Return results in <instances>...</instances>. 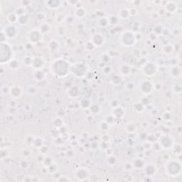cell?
<instances>
[{"mask_svg": "<svg viewBox=\"0 0 182 182\" xmlns=\"http://www.w3.org/2000/svg\"><path fill=\"white\" fill-rule=\"evenodd\" d=\"M126 129L128 132L132 133V132H134L136 130V126H135L133 123H129L127 125Z\"/></svg>", "mask_w": 182, "mask_h": 182, "instance_id": "45", "label": "cell"}, {"mask_svg": "<svg viewBox=\"0 0 182 182\" xmlns=\"http://www.w3.org/2000/svg\"><path fill=\"white\" fill-rule=\"evenodd\" d=\"M87 14L86 9L85 8H83V7H79L76 8V9L75 10V16L78 18H83Z\"/></svg>", "mask_w": 182, "mask_h": 182, "instance_id": "25", "label": "cell"}, {"mask_svg": "<svg viewBox=\"0 0 182 182\" xmlns=\"http://www.w3.org/2000/svg\"><path fill=\"white\" fill-rule=\"evenodd\" d=\"M158 142L160 145V146L162 147V148L164 149H171L173 145H174L173 142V139L171 137V136L168 135H162L159 138Z\"/></svg>", "mask_w": 182, "mask_h": 182, "instance_id": "6", "label": "cell"}, {"mask_svg": "<svg viewBox=\"0 0 182 182\" xmlns=\"http://www.w3.org/2000/svg\"><path fill=\"white\" fill-rule=\"evenodd\" d=\"M18 18H19V16L16 14L15 12H12V13H9V14L7 16V19L8 22L11 24H13L17 23L18 22Z\"/></svg>", "mask_w": 182, "mask_h": 182, "instance_id": "26", "label": "cell"}, {"mask_svg": "<svg viewBox=\"0 0 182 182\" xmlns=\"http://www.w3.org/2000/svg\"><path fill=\"white\" fill-rule=\"evenodd\" d=\"M2 31L8 39H14L17 36L18 33H19L17 27L13 24L7 25L2 29Z\"/></svg>", "mask_w": 182, "mask_h": 182, "instance_id": "10", "label": "cell"}, {"mask_svg": "<svg viewBox=\"0 0 182 182\" xmlns=\"http://www.w3.org/2000/svg\"><path fill=\"white\" fill-rule=\"evenodd\" d=\"M122 77L121 75L119 74H115L112 75L111 77V82L112 84L114 85H119L122 83Z\"/></svg>", "mask_w": 182, "mask_h": 182, "instance_id": "31", "label": "cell"}, {"mask_svg": "<svg viewBox=\"0 0 182 182\" xmlns=\"http://www.w3.org/2000/svg\"><path fill=\"white\" fill-rule=\"evenodd\" d=\"M115 118H114L112 115H109V116H108H108H106L105 121L109 125H113L114 122H115Z\"/></svg>", "mask_w": 182, "mask_h": 182, "instance_id": "44", "label": "cell"}, {"mask_svg": "<svg viewBox=\"0 0 182 182\" xmlns=\"http://www.w3.org/2000/svg\"><path fill=\"white\" fill-rule=\"evenodd\" d=\"M66 176H63H63H62V177L60 178V179H58V181H70L68 179H66Z\"/></svg>", "mask_w": 182, "mask_h": 182, "instance_id": "62", "label": "cell"}, {"mask_svg": "<svg viewBox=\"0 0 182 182\" xmlns=\"http://www.w3.org/2000/svg\"><path fill=\"white\" fill-rule=\"evenodd\" d=\"M48 169H49V171H50L51 173H54V172H56V169H57V166H56V165L54 164H52L51 165H50V166L48 167Z\"/></svg>", "mask_w": 182, "mask_h": 182, "instance_id": "57", "label": "cell"}, {"mask_svg": "<svg viewBox=\"0 0 182 182\" xmlns=\"http://www.w3.org/2000/svg\"><path fill=\"white\" fill-rule=\"evenodd\" d=\"M9 95L13 98H19L23 95V90L19 86H12L9 87Z\"/></svg>", "mask_w": 182, "mask_h": 182, "instance_id": "13", "label": "cell"}, {"mask_svg": "<svg viewBox=\"0 0 182 182\" xmlns=\"http://www.w3.org/2000/svg\"><path fill=\"white\" fill-rule=\"evenodd\" d=\"M54 144L57 146H62L65 144V141L63 140V137H57L56 139H54Z\"/></svg>", "mask_w": 182, "mask_h": 182, "instance_id": "43", "label": "cell"}, {"mask_svg": "<svg viewBox=\"0 0 182 182\" xmlns=\"http://www.w3.org/2000/svg\"><path fill=\"white\" fill-rule=\"evenodd\" d=\"M120 41L124 46H132L136 41V36L131 31H125L121 34Z\"/></svg>", "mask_w": 182, "mask_h": 182, "instance_id": "4", "label": "cell"}, {"mask_svg": "<svg viewBox=\"0 0 182 182\" xmlns=\"http://www.w3.org/2000/svg\"><path fill=\"white\" fill-rule=\"evenodd\" d=\"M48 151H49V147L47 146H46V145H43V146H41L39 148V152L42 154H46L48 152Z\"/></svg>", "mask_w": 182, "mask_h": 182, "instance_id": "52", "label": "cell"}, {"mask_svg": "<svg viewBox=\"0 0 182 182\" xmlns=\"http://www.w3.org/2000/svg\"><path fill=\"white\" fill-rule=\"evenodd\" d=\"M70 72L77 78H83L87 73V67L83 62H78L70 67Z\"/></svg>", "mask_w": 182, "mask_h": 182, "instance_id": "5", "label": "cell"}, {"mask_svg": "<svg viewBox=\"0 0 182 182\" xmlns=\"http://www.w3.org/2000/svg\"><path fill=\"white\" fill-rule=\"evenodd\" d=\"M169 73L173 78H178L181 76V68L178 66H173L170 68Z\"/></svg>", "mask_w": 182, "mask_h": 182, "instance_id": "18", "label": "cell"}, {"mask_svg": "<svg viewBox=\"0 0 182 182\" xmlns=\"http://www.w3.org/2000/svg\"><path fill=\"white\" fill-rule=\"evenodd\" d=\"M80 104V107H81L83 109H89L92 103H91L90 100L87 99V98H83V99L81 100Z\"/></svg>", "mask_w": 182, "mask_h": 182, "instance_id": "36", "label": "cell"}, {"mask_svg": "<svg viewBox=\"0 0 182 182\" xmlns=\"http://www.w3.org/2000/svg\"><path fill=\"white\" fill-rule=\"evenodd\" d=\"M132 166H134L137 169H141V168H142L145 166V162H144V160L142 159L137 158V159H135L134 160Z\"/></svg>", "mask_w": 182, "mask_h": 182, "instance_id": "35", "label": "cell"}, {"mask_svg": "<svg viewBox=\"0 0 182 182\" xmlns=\"http://www.w3.org/2000/svg\"><path fill=\"white\" fill-rule=\"evenodd\" d=\"M52 123H53V127L55 128H56V129H59V128L62 127L63 126V120L60 118H55L53 120V122H52Z\"/></svg>", "mask_w": 182, "mask_h": 182, "instance_id": "34", "label": "cell"}, {"mask_svg": "<svg viewBox=\"0 0 182 182\" xmlns=\"http://www.w3.org/2000/svg\"><path fill=\"white\" fill-rule=\"evenodd\" d=\"M50 29H51L50 25H49L48 23H46V22H43V23L41 24L40 26H39V30L40 31L41 33L42 34H44L48 33V32L50 31Z\"/></svg>", "mask_w": 182, "mask_h": 182, "instance_id": "27", "label": "cell"}, {"mask_svg": "<svg viewBox=\"0 0 182 182\" xmlns=\"http://www.w3.org/2000/svg\"><path fill=\"white\" fill-rule=\"evenodd\" d=\"M116 162H117L116 157H115V156H113V155H110L109 159H108V164H109L110 166H112V165H114L115 163H116Z\"/></svg>", "mask_w": 182, "mask_h": 182, "instance_id": "51", "label": "cell"}, {"mask_svg": "<svg viewBox=\"0 0 182 182\" xmlns=\"http://www.w3.org/2000/svg\"><path fill=\"white\" fill-rule=\"evenodd\" d=\"M80 89L78 85H73L68 88L67 91V94L70 98H76L80 95Z\"/></svg>", "mask_w": 182, "mask_h": 182, "instance_id": "16", "label": "cell"}, {"mask_svg": "<svg viewBox=\"0 0 182 182\" xmlns=\"http://www.w3.org/2000/svg\"><path fill=\"white\" fill-rule=\"evenodd\" d=\"M145 172L147 176H152L156 172V167L154 164H147L145 167Z\"/></svg>", "mask_w": 182, "mask_h": 182, "instance_id": "19", "label": "cell"}, {"mask_svg": "<svg viewBox=\"0 0 182 182\" xmlns=\"http://www.w3.org/2000/svg\"><path fill=\"white\" fill-rule=\"evenodd\" d=\"M118 18L119 19H122V20H127L129 19L130 16V14H129V10L127 9H122L120 11L119 14H118Z\"/></svg>", "mask_w": 182, "mask_h": 182, "instance_id": "23", "label": "cell"}, {"mask_svg": "<svg viewBox=\"0 0 182 182\" xmlns=\"http://www.w3.org/2000/svg\"><path fill=\"white\" fill-rule=\"evenodd\" d=\"M37 93V89L34 86L32 87H29L27 90V93L30 94V95H35Z\"/></svg>", "mask_w": 182, "mask_h": 182, "instance_id": "49", "label": "cell"}, {"mask_svg": "<svg viewBox=\"0 0 182 182\" xmlns=\"http://www.w3.org/2000/svg\"><path fill=\"white\" fill-rule=\"evenodd\" d=\"M129 14H130V16H134L137 14V11L135 9V8H132V9H129Z\"/></svg>", "mask_w": 182, "mask_h": 182, "instance_id": "59", "label": "cell"}, {"mask_svg": "<svg viewBox=\"0 0 182 182\" xmlns=\"http://www.w3.org/2000/svg\"><path fill=\"white\" fill-rule=\"evenodd\" d=\"M90 41L94 43L95 46H102L105 42V37L101 33L94 34L90 37Z\"/></svg>", "mask_w": 182, "mask_h": 182, "instance_id": "12", "label": "cell"}, {"mask_svg": "<svg viewBox=\"0 0 182 182\" xmlns=\"http://www.w3.org/2000/svg\"><path fill=\"white\" fill-rule=\"evenodd\" d=\"M49 49L50 52L51 53H56L58 51L59 49H60V43L58 41L56 40H51L49 43Z\"/></svg>", "mask_w": 182, "mask_h": 182, "instance_id": "20", "label": "cell"}, {"mask_svg": "<svg viewBox=\"0 0 182 182\" xmlns=\"http://www.w3.org/2000/svg\"><path fill=\"white\" fill-rule=\"evenodd\" d=\"M42 35L39 29H32L27 33L26 39L30 43H36L41 40Z\"/></svg>", "mask_w": 182, "mask_h": 182, "instance_id": "8", "label": "cell"}, {"mask_svg": "<svg viewBox=\"0 0 182 182\" xmlns=\"http://www.w3.org/2000/svg\"><path fill=\"white\" fill-rule=\"evenodd\" d=\"M102 71H103V73H105V74L108 75L111 73V71H112V68H111L110 66H105V67L103 68V69H102Z\"/></svg>", "mask_w": 182, "mask_h": 182, "instance_id": "55", "label": "cell"}, {"mask_svg": "<svg viewBox=\"0 0 182 182\" xmlns=\"http://www.w3.org/2000/svg\"><path fill=\"white\" fill-rule=\"evenodd\" d=\"M172 90H173V92L175 94L181 93V86L180 84L175 83L173 85V87H172Z\"/></svg>", "mask_w": 182, "mask_h": 182, "instance_id": "41", "label": "cell"}, {"mask_svg": "<svg viewBox=\"0 0 182 182\" xmlns=\"http://www.w3.org/2000/svg\"><path fill=\"white\" fill-rule=\"evenodd\" d=\"M7 64H8V66H9V68L11 69V70H18V69L21 67V64H22V63H21L20 60H19V59L12 58V60L7 63Z\"/></svg>", "mask_w": 182, "mask_h": 182, "instance_id": "21", "label": "cell"}, {"mask_svg": "<svg viewBox=\"0 0 182 182\" xmlns=\"http://www.w3.org/2000/svg\"><path fill=\"white\" fill-rule=\"evenodd\" d=\"M108 22H109L110 25H112V26H115L118 24V22H119V18H118V16H114V15H112V16H110L108 17Z\"/></svg>", "mask_w": 182, "mask_h": 182, "instance_id": "39", "label": "cell"}, {"mask_svg": "<svg viewBox=\"0 0 182 182\" xmlns=\"http://www.w3.org/2000/svg\"><path fill=\"white\" fill-rule=\"evenodd\" d=\"M62 4L63 2L59 0H49L46 2V7L51 9H58L61 7Z\"/></svg>", "mask_w": 182, "mask_h": 182, "instance_id": "17", "label": "cell"}, {"mask_svg": "<svg viewBox=\"0 0 182 182\" xmlns=\"http://www.w3.org/2000/svg\"><path fill=\"white\" fill-rule=\"evenodd\" d=\"M19 166H20V167L22 169H26L29 168V162L27 160H26V159H22V160H21L20 163H19Z\"/></svg>", "mask_w": 182, "mask_h": 182, "instance_id": "42", "label": "cell"}, {"mask_svg": "<svg viewBox=\"0 0 182 182\" xmlns=\"http://www.w3.org/2000/svg\"><path fill=\"white\" fill-rule=\"evenodd\" d=\"M139 88L142 93L145 94V95H149L153 92L154 85L150 80H143L139 83Z\"/></svg>", "mask_w": 182, "mask_h": 182, "instance_id": "7", "label": "cell"}, {"mask_svg": "<svg viewBox=\"0 0 182 182\" xmlns=\"http://www.w3.org/2000/svg\"><path fill=\"white\" fill-rule=\"evenodd\" d=\"M34 76L35 80H38V81L43 80V79H45V78H46V75H45V73H43L41 70H35Z\"/></svg>", "mask_w": 182, "mask_h": 182, "instance_id": "30", "label": "cell"}, {"mask_svg": "<svg viewBox=\"0 0 182 182\" xmlns=\"http://www.w3.org/2000/svg\"><path fill=\"white\" fill-rule=\"evenodd\" d=\"M76 176L79 181H86V178L89 176V171L85 168H80L76 170Z\"/></svg>", "mask_w": 182, "mask_h": 182, "instance_id": "15", "label": "cell"}, {"mask_svg": "<svg viewBox=\"0 0 182 182\" xmlns=\"http://www.w3.org/2000/svg\"><path fill=\"white\" fill-rule=\"evenodd\" d=\"M163 29L164 28L162 27L161 25H157V26H155L154 29V34H155L156 35L160 34H162V32H163V30H164Z\"/></svg>", "mask_w": 182, "mask_h": 182, "instance_id": "47", "label": "cell"}, {"mask_svg": "<svg viewBox=\"0 0 182 182\" xmlns=\"http://www.w3.org/2000/svg\"><path fill=\"white\" fill-rule=\"evenodd\" d=\"M57 30H58V34L60 36H63L65 34V32H66V30H65V28L63 27V26H59V27L58 28Z\"/></svg>", "mask_w": 182, "mask_h": 182, "instance_id": "56", "label": "cell"}, {"mask_svg": "<svg viewBox=\"0 0 182 182\" xmlns=\"http://www.w3.org/2000/svg\"><path fill=\"white\" fill-rule=\"evenodd\" d=\"M98 25L101 27H107V26L109 25V22H108V17H105V16H103V17L100 18L99 20H98Z\"/></svg>", "mask_w": 182, "mask_h": 182, "instance_id": "38", "label": "cell"}, {"mask_svg": "<svg viewBox=\"0 0 182 182\" xmlns=\"http://www.w3.org/2000/svg\"><path fill=\"white\" fill-rule=\"evenodd\" d=\"M165 171L171 177H176L181 172V165L178 160L171 159L165 165Z\"/></svg>", "mask_w": 182, "mask_h": 182, "instance_id": "3", "label": "cell"}, {"mask_svg": "<svg viewBox=\"0 0 182 182\" xmlns=\"http://www.w3.org/2000/svg\"><path fill=\"white\" fill-rule=\"evenodd\" d=\"M34 57L31 56H26L22 58V63L26 66H32Z\"/></svg>", "mask_w": 182, "mask_h": 182, "instance_id": "37", "label": "cell"}, {"mask_svg": "<svg viewBox=\"0 0 182 182\" xmlns=\"http://www.w3.org/2000/svg\"><path fill=\"white\" fill-rule=\"evenodd\" d=\"M32 145H33L34 147H35L39 149L43 145V139H42L41 137H34Z\"/></svg>", "mask_w": 182, "mask_h": 182, "instance_id": "29", "label": "cell"}, {"mask_svg": "<svg viewBox=\"0 0 182 182\" xmlns=\"http://www.w3.org/2000/svg\"><path fill=\"white\" fill-rule=\"evenodd\" d=\"M51 72L58 77H66L70 72V68L67 61L63 58L56 59L50 66Z\"/></svg>", "mask_w": 182, "mask_h": 182, "instance_id": "1", "label": "cell"}, {"mask_svg": "<svg viewBox=\"0 0 182 182\" xmlns=\"http://www.w3.org/2000/svg\"><path fill=\"white\" fill-rule=\"evenodd\" d=\"M108 127H109V125L105 121H103V122H101V124H100V128H101L102 130L106 131L108 129Z\"/></svg>", "mask_w": 182, "mask_h": 182, "instance_id": "50", "label": "cell"}, {"mask_svg": "<svg viewBox=\"0 0 182 182\" xmlns=\"http://www.w3.org/2000/svg\"><path fill=\"white\" fill-rule=\"evenodd\" d=\"M133 109L136 112H138V113H141V112H142L145 111V105H144L142 102H136V103L134 104Z\"/></svg>", "mask_w": 182, "mask_h": 182, "instance_id": "28", "label": "cell"}, {"mask_svg": "<svg viewBox=\"0 0 182 182\" xmlns=\"http://www.w3.org/2000/svg\"><path fill=\"white\" fill-rule=\"evenodd\" d=\"M89 110H90V112L93 114V115H98L101 112V108H100V106L95 103L91 104Z\"/></svg>", "mask_w": 182, "mask_h": 182, "instance_id": "33", "label": "cell"}, {"mask_svg": "<svg viewBox=\"0 0 182 182\" xmlns=\"http://www.w3.org/2000/svg\"><path fill=\"white\" fill-rule=\"evenodd\" d=\"M164 53H165L166 54H169L172 52L173 51V47L171 46V45H166L164 47Z\"/></svg>", "mask_w": 182, "mask_h": 182, "instance_id": "48", "label": "cell"}, {"mask_svg": "<svg viewBox=\"0 0 182 182\" xmlns=\"http://www.w3.org/2000/svg\"><path fill=\"white\" fill-rule=\"evenodd\" d=\"M45 66H46V60H44L43 57H41V56L34 57L32 67L35 70H42L45 67Z\"/></svg>", "mask_w": 182, "mask_h": 182, "instance_id": "11", "label": "cell"}, {"mask_svg": "<svg viewBox=\"0 0 182 182\" xmlns=\"http://www.w3.org/2000/svg\"><path fill=\"white\" fill-rule=\"evenodd\" d=\"M29 15L24 13V14H23L19 16L17 23L19 24L22 25V26H24V25L27 24L28 22H29Z\"/></svg>", "mask_w": 182, "mask_h": 182, "instance_id": "24", "label": "cell"}, {"mask_svg": "<svg viewBox=\"0 0 182 182\" xmlns=\"http://www.w3.org/2000/svg\"><path fill=\"white\" fill-rule=\"evenodd\" d=\"M153 149H155V150H156V151H159L162 149V147L160 146V145L159 144V142H156L155 144H154Z\"/></svg>", "mask_w": 182, "mask_h": 182, "instance_id": "58", "label": "cell"}, {"mask_svg": "<svg viewBox=\"0 0 182 182\" xmlns=\"http://www.w3.org/2000/svg\"><path fill=\"white\" fill-rule=\"evenodd\" d=\"M13 51L12 46L7 42L0 43V63L1 64L8 63L13 58Z\"/></svg>", "mask_w": 182, "mask_h": 182, "instance_id": "2", "label": "cell"}, {"mask_svg": "<svg viewBox=\"0 0 182 182\" xmlns=\"http://www.w3.org/2000/svg\"><path fill=\"white\" fill-rule=\"evenodd\" d=\"M125 87L127 90H132L134 88H135V84H134L133 82H129L126 84L125 85Z\"/></svg>", "mask_w": 182, "mask_h": 182, "instance_id": "53", "label": "cell"}, {"mask_svg": "<svg viewBox=\"0 0 182 182\" xmlns=\"http://www.w3.org/2000/svg\"><path fill=\"white\" fill-rule=\"evenodd\" d=\"M142 71L144 76L152 77V76H154L156 72V65L152 62H147L142 66Z\"/></svg>", "mask_w": 182, "mask_h": 182, "instance_id": "9", "label": "cell"}, {"mask_svg": "<svg viewBox=\"0 0 182 182\" xmlns=\"http://www.w3.org/2000/svg\"><path fill=\"white\" fill-rule=\"evenodd\" d=\"M52 162H53V161H52L51 158L50 156H46V157L43 159V165L48 168L50 165H51L52 164H53Z\"/></svg>", "mask_w": 182, "mask_h": 182, "instance_id": "46", "label": "cell"}, {"mask_svg": "<svg viewBox=\"0 0 182 182\" xmlns=\"http://www.w3.org/2000/svg\"><path fill=\"white\" fill-rule=\"evenodd\" d=\"M0 36H1V42H5V40H6V39H7V36H5V34H4V32H1V35H0Z\"/></svg>", "mask_w": 182, "mask_h": 182, "instance_id": "60", "label": "cell"}, {"mask_svg": "<svg viewBox=\"0 0 182 182\" xmlns=\"http://www.w3.org/2000/svg\"><path fill=\"white\" fill-rule=\"evenodd\" d=\"M111 115L116 119H121L123 118L125 115V111L122 107L117 106L113 108L112 110V114Z\"/></svg>", "mask_w": 182, "mask_h": 182, "instance_id": "14", "label": "cell"}, {"mask_svg": "<svg viewBox=\"0 0 182 182\" xmlns=\"http://www.w3.org/2000/svg\"><path fill=\"white\" fill-rule=\"evenodd\" d=\"M85 49L87 51H92L95 50V48H96V46L94 45V43H93L91 41H87L85 43Z\"/></svg>", "mask_w": 182, "mask_h": 182, "instance_id": "40", "label": "cell"}, {"mask_svg": "<svg viewBox=\"0 0 182 182\" xmlns=\"http://www.w3.org/2000/svg\"><path fill=\"white\" fill-rule=\"evenodd\" d=\"M120 72L121 75H125L127 76L130 73L131 68L127 64H123L121 66L120 68Z\"/></svg>", "mask_w": 182, "mask_h": 182, "instance_id": "32", "label": "cell"}, {"mask_svg": "<svg viewBox=\"0 0 182 182\" xmlns=\"http://www.w3.org/2000/svg\"><path fill=\"white\" fill-rule=\"evenodd\" d=\"M163 118L164 120H170L171 118V114L166 112V113L163 114Z\"/></svg>", "mask_w": 182, "mask_h": 182, "instance_id": "61", "label": "cell"}, {"mask_svg": "<svg viewBox=\"0 0 182 182\" xmlns=\"http://www.w3.org/2000/svg\"><path fill=\"white\" fill-rule=\"evenodd\" d=\"M36 18H37L38 20H44L45 18H46V15H45L43 12H39V13H37V14H36Z\"/></svg>", "mask_w": 182, "mask_h": 182, "instance_id": "54", "label": "cell"}, {"mask_svg": "<svg viewBox=\"0 0 182 182\" xmlns=\"http://www.w3.org/2000/svg\"><path fill=\"white\" fill-rule=\"evenodd\" d=\"M165 9L169 13H174L177 10V5L173 2H167L165 5Z\"/></svg>", "mask_w": 182, "mask_h": 182, "instance_id": "22", "label": "cell"}]
</instances>
